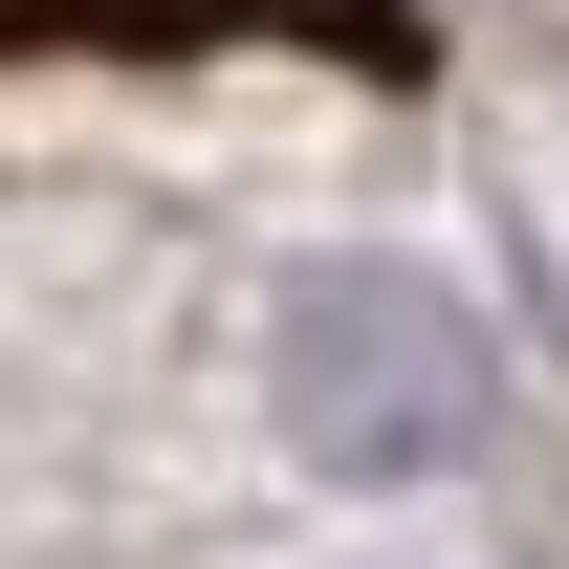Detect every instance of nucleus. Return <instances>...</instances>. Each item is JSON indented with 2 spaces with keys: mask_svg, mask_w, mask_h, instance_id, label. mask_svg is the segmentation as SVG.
<instances>
[{
  "mask_svg": "<svg viewBox=\"0 0 569 569\" xmlns=\"http://www.w3.org/2000/svg\"><path fill=\"white\" fill-rule=\"evenodd\" d=\"M263 395H284V438H307L329 482H438V460H482V438H503L482 307L417 284V263H307V284H284V329H263Z\"/></svg>",
  "mask_w": 569,
  "mask_h": 569,
  "instance_id": "obj_1",
  "label": "nucleus"
},
{
  "mask_svg": "<svg viewBox=\"0 0 569 569\" xmlns=\"http://www.w3.org/2000/svg\"><path fill=\"white\" fill-rule=\"evenodd\" d=\"M241 22L372 44V67H395V0H0V44H241Z\"/></svg>",
  "mask_w": 569,
  "mask_h": 569,
  "instance_id": "obj_2",
  "label": "nucleus"
}]
</instances>
